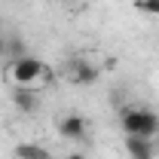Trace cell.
<instances>
[{"mask_svg": "<svg viewBox=\"0 0 159 159\" xmlns=\"http://www.w3.org/2000/svg\"><path fill=\"white\" fill-rule=\"evenodd\" d=\"M6 77L12 80L16 89H40L49 83V67L37 58V55H25V58L9 61Z\"/></svg>", "mask_w": 159, "mask_h": 159, "instance_id": "obj_1", "label": "cell"}, {"mask_svg": "<svg viewBox=\"0 0 159 159\" xmlns=\"http://www.w3.org/2000/svg\"><path fill=\"white\" fill-rule=\"evenodd\" d=\"M122 132L125 135H141V138H156L159 135V116L147 107H125L119 113Z\"/></svg>", "mask_w": 159, "mask_h": 159, "instance_id": "obj_2", "label": "cell"}, {"mask_svg": "<svg viewBox=\"0 0 159 159\" xmlns=\"http://www.w3.org/2000/svg\"><path fill=\"white\" fill-rule=\"evenodd\" d=\"M67 77H70L74 86H95L101 80V70H98V64H92L86 55H74L67 61Z\"/></svg>", "mask_w": 159, "mask_h": 159, "instance_id": "obj_3", "label": "cell"}, {"mask_svg": "<svg viewBox=\"0 0 159 159\" xmlns=\"http://www.w3.org/2000/svg\"><path fill=\"white\" fill-rule=\"evenodd\" d=\"M86 129H89V122L80 113H67V116L58 119V135L64 141H83L86 138Z\"/></svg>", "mask_w": 159, "mask_h": 159, "instance_id": "obj_4", "label": "cell"}, {"mask_svg": "<svg viewBox=\"0 0 159 159\" xmlns=\"http://www.w3.org/2000/svg\"><path fill=\"white\" fill-rule=\"evenodd\" d=\"M125 153H129V159H156V144H153V138L125 135Z\"/></svg>", "mask_w": 159, "mask_h": 159, "instance_id": "obj_5", "label": "cell"}, {"mask_svg": "<svg viewBox=\"0 0 159 159\" xmlns=\"http://www.w3.org/2000/svg\"><path fill=\"white\" fill-rule=\"evenodd\" d=\"M12 104L19 113H34L40 104H37V89H16L12 92Z\"/></svg>", "mask_w": 159, "mask_h": 159, "instance_id": "obj_6", "label": "cell"}, {"mask_svg": "<svg viewBox=\"0 0 159 159\" xmlns=\"http://www.w3.org/2000/svg\"><path fill=\"white\" fill-rule=\"evenodd\" d=\"M12 156L16 159H49V150L43 144H34V141H21L12 147Z\"/></svg>", "mask_w": 159, "mask_h": 159, "instance_id": "obj_7", "label": "cell"}, {"mask_svg": "<svg viewBox=\"0 0 159 159\" xmlns=\"http://www.w3.org/2000/svg\"><path fill=\"white\" fill-rule=\"evenodd\" d=\"M6 55H9V61H16V58H25V55H31V52H28L25 40H19V37H6Z\"/></svg>", "mask_w": 159, "mask_h": 159, "instance_id": "obj_8", "label": "cell"}, {"mask_svg": "<svg viewBox=\"0 0 159 159\" xmlns=\"http://www.w3.org/2000/svg\"><path fill=\"white\" fill-rule=\"evenodd\" d=\"M135 9L144 16H159V0H135Z\"/></svg>", "mask_w": 159, "mask_h": 159, "instance_id": "obj_9", "label": "cell"}, {"mask_svg": "<svg viewBox=\"0 0 159 159\" xmlns=\"http://www.w3.org/2000/svg\"><path fill=\"white\" fill-rule=\"evenodd\" d=\"M3 52H6V37L0 34V55H3Z\"/></svg>", "mask_w": 159, "mask_h": 159, "instance_id": "obj_10", "label": "cell"}, {"mask_svg": "<svg viewBox=\"0 0 159 159\" xmlns=\"http://www.w3.org/2000/svg\"><path fill=\"white\" fill-rule=\"evenodd\" d=\"M67 159H86V156H83V153H70Z\"/></svg>", "mask_w": 159, "mask_h": 159, "instance_id": "obj_11", "label": "cell"}, {"mask_svg": "<svg viewBox=\"0 0 159 159\" xmlns=\"http://www.w3.org/2000/svg\"><path fill=\"white\" fill-rule=\"evenodd\" d=\"M58 3H74V0H58Z\"/></svg>", "mask_w": 159, "mask_h": 159, "instance_id": "obj_12", "label": "cell"}, {"mask_svg": "<svg viewBox=\"0 0 159 159\" xmlns=\"http://www.w3.org/2000/svg\"><path fill=\"white\" fill-rule=\"evenodd\" d=\"M156 138H159V135H156Z\"/></svg>", "mask_w": 159, "mask_h": 159, "instance_id": "obj_13", "label": "cell"}]
</instances>
